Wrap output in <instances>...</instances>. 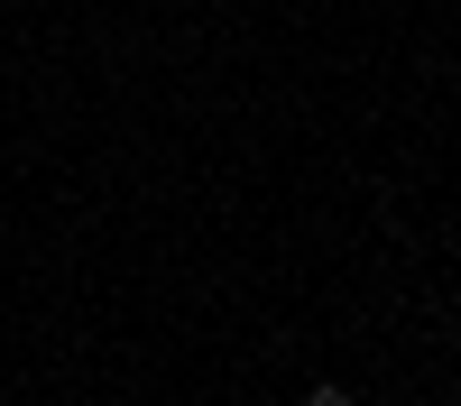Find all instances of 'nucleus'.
<instances>
[{"instance_id":"f257e3e1","label":"nucleus","mask_w":461,"mask_h":406,"mask_svg":"<svg viewBox=\"0 0 461 406\" xmlns=\"http://www.w3.org/2000/svg\"><path fill=\"white\" fill-rule=\"evenodd\" d=\"M314 406H351V397H341V388H314Z\"/></svg>"}]
</instances>
